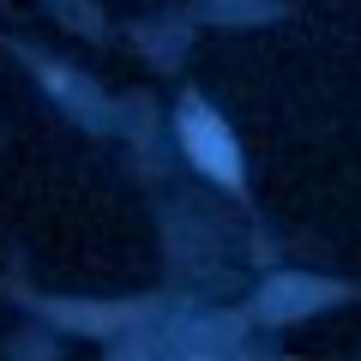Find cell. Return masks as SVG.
Wrapping results in <instances>:
<instances>
[{"label": "cell", "mask_w": 361, "mask_h": 361, "mask_svg": "<svg viewBox=\"0 0 361 361\" xmlns=\"http://www.w3.org/2000/svg\"><path fill=\"white\" fill-rule=\"evenodd\" d=\"M180 139H187V151H193V163L199 169H211L217 180H241V157H235V145H229V133H223V121L217 115H205L199 103H187V115H180Z\"/></svg>", "instance_id": "6da1fadb"}, {"label": "cell", "mask_w": 361, "mask_h": 361, "mask_svg": "<svg viewBox=\"0 0 361 361\" xmlns=\"http://www.w3.org/2000/svg\"><path fill=\"white\" fill-rule=\"evenodd\" d=\"M325 295H331L325 283H307V277H283V283H271V289H265L259 313H265V319H295L301 307H313V301H325Z\"/></svg>", "instance_id": "7a4b0ae2"}]
</instances>
